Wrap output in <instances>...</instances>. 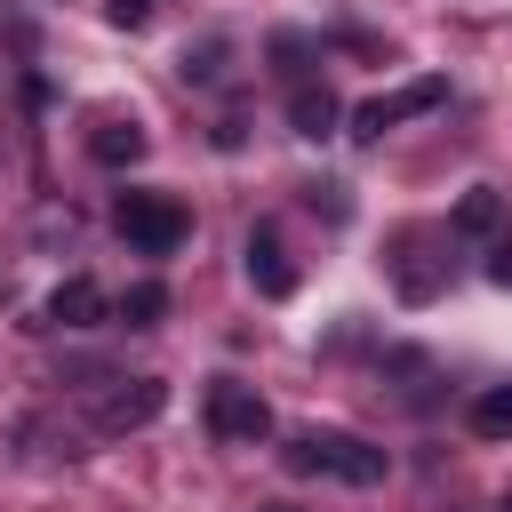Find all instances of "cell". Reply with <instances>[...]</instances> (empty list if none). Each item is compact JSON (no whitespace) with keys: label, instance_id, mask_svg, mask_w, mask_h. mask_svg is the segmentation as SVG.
Returning a JSON list of instances; mask_svg holds the SVG:
<instances>
[{"label":"cell","instance_id":"6","mask_svg":"<svg viewBox=\"0 0 512 512\" xmlns=\"http://www.w3.org/2000/svg\"><path fill=\"white\" fill-rule=\"evenodd\" d=\"M104 312H112V304H104V288H96L88 272L56 280V288H48V304H40V320H48V328H104Z\"/></svg>","mask_w":512,"mask_h":512},{"label":"cell","instance_id":"10","mask_svg":"<svg viewBox=\"0 0 512 512\" xmlns=\"http://www.w3.org/2000/svg\"><path fill=\"white\" fill-rule=\"evenodd\" d=\"M88 152H96L104 168H136V160H144V128H136V120H112V128H96Z\"/></svg>","mask_w":512,"mask_h":512},{"label":"cell","instance_id":"1","mask_svg":"<svg viewBox=\"0 0 512 512\" xmlns=\"http://www.w3.org/2000/svg\"><path fill=\"white\" fill-rule=\"evenodd\" d=\"M280 456H288V472H320V480H344V488H376L392 472V456L360 432H296Z\"/></svg>","mask_w":512,"mask_h":512},{"label":"cell","instance_id":"9","mask_svg":"<svg viewBox=\"0 0 512 512\" xmlns=\"http://www.w3.org/2000/svg\"><path fill=\"white\" fill-rule=\"evenodd\" d=\"M160 312H168V288H160V280H136V288H120V304H112L120 328H160Z\"/></svg>","mask_w":512,"mask_h":512},{"label":"cell","instance_id":"8","mask_svg":"<svg viewBox=\"0 0 512 512\" xmlns=\"http://www.w3.org/2000/svg\"><path fill=\"white\" fill-rule=\"evenodd\" d=\"M336 120H344V112H336V96H328V88H312V80H304V88H288V128H296V136H312V144H320V136H336Z\"/></svg>","mask_w":512,"mask_h":512},{"label":"cell","instance_id":"16","mask_svg":"<svg viewBox=\"0 0 512 512\" xmlns=\"http://www.w3.org/2000/svg\"><path fill=\"white\" fill-rule=\"evenodd\" d=\"M272 512H280V504H272Z\"/></svg>","mask_w":512,"mask_h":512},{"label":"cell","instance_id":"2","mask_svg":"<svg viewBox=\"0 0 512 512\" xmlns=\"http://www.w3.org/2000/svg\"><path fill=\"white\" fill-rule=\"evenodd\" d=\"M112 224H120V240H128L136 256H176V248H184V232H192V216H184L168 192H120Z\"/></svg>","mask_w":512,"mask_h":512},{"label":"cell","instance_id":"11","mask_svg":"<svg viewBox=\"0 0 512 512\" xmlns=\"http://www.w3.org/2000/svg\"><path fill=\"white\" fill-rule=\"evenodd\" d=\"M472 432H480V440H504V432H512V384H488V392L472 400Z\"/></svg>","mask_w":512,"mask_h":512},{"label":"cell","instance_id":"13","mask_svg":"<svg viewBox=\"0 0 512 512\" xmlns=\"http://www.w3.org/2000/svg\"><path fill=\"white\" fill-rule=\"evenodd\" d=\"M104 16H112V24H120V32H136V24H144V16H152V0H104Z\"/></svg>","mask_w":512,"mask_h":512},{"label":"cell","instance_id":"3","mask_svg":"<svg viewBox=\"0 0 512 512\" xmlns=\"http://www.w3.org/2000/svg\"><path fill=\"white\" fill-rule=\"evenodd\" d=\"M208 440H224V448H256V440H272V408H264V392L240 384V376H216V384H208Z\"/></svg>","mask_w":512,"mask_h":512},{"label":"cell","instance_id":"7","mask_svg":"<svg viewBox=\"0 0 512 512\" xmlns=\"http://www.w3.org/2000/svg\"><path fill=\"white\" fill-rule=\"evenodd\" d=\"M240 256H248V288H256V296H288V288H296V264H288V248H280L272 224H256V232L240 240Z\"/></svg>","mask_w":512,"mask_h":512},{"label":"cell","instance_id":"15","mask_svg":"<svg viewBox=\"0 0 512 512\" xmlns=\"http://www.w3.org/2000/svg\"><path fill=\"white\" fill-rule=\"evenodd\" d=\"M496 512H512V504H496Z\"/></svg>","mask_w":512,"mask_h":512},{"label":"cell","instance_id":"4","mask_svg":"<svg viewBox=\"0 0 512 512\" xmlns=\"http://www.w3.org/2000/svg\"><path fill=\"white\" fill-rule=\"evenodd\" d=\"M160 408H168V384H160V376H128V384L96 392V432H136V424H152Z\"/></svg>","mask_w":512,"mask_h":512},{"label":"cell","instance_id":"5","mask_svg":"<svg viewBox=\"0 0 512 512\" xmlns=\"http://www.w3.org/2000/svg\"><path fill=\"white\" fill-rule=\"evenodd\" d=\"M440 96H448V80H416V88H400V96H368V104L352 112V136H360V144H376L384 128H400L408 112H432Z\"/></svg>","mask_w":512,"mask_h":512},{"label":"cell","instance_id":"12","mask_svg":"<svg viewBox=\"0 0 512 512\" xmlns=\"http://www.w3.org/2000/svg\"><path fill=\"white\" fill-rule=\"evenodd\" d=\"M496 216H504V200H496L488 184H472V192L456 200V216H448V224H456V232H496Z\"/></svg>","mask_w":512,"mask_h":512},{"label":"cell","instance_id":"14","mask_svg":"<svg viewBox=\"0 0 512 512\" xmlns=\"http://www.w3.org/2000/svg\"><path fill=\"white\" fill-rule=\"evenodd\" d=\"M488 280H496V288H512V240H504V248L488 256Z\"/></svg>","mask_w":512,"mask_h":512}]
</instances>
